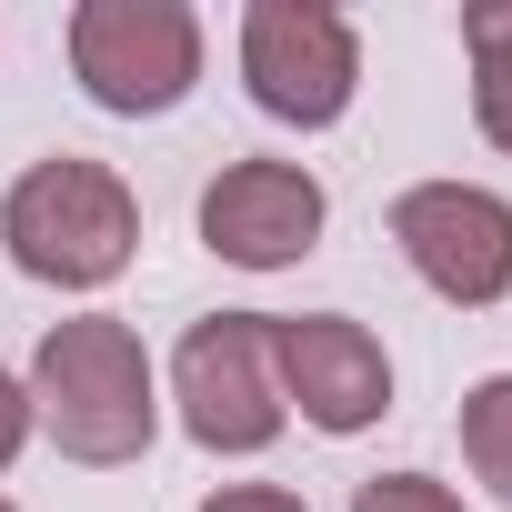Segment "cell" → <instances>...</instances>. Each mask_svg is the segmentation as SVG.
I'll list each match as a JSON object with an SVG mask.
<instances>
[{"mask_svg": "<svg viewBox=\"0 0 512 512\" xmlns=\"http://www.w3.org/2000/svg\"><path fill=\"white\" fill-rule=\"evenodd\" d=\"M31 422L71 452V462H141L151 432H161V402H151V352L131 322L111 312H71L41 332L31 352Z\"/></svg>", "mask_w": 512, "mask_h": 512, "instance_id": "1", "label": "cell"}, {"mask_svg": "<svg viewBox=\"0 0 512 512\" xmlns=\"http://www.w3.org/2000/svg\"><path fill=\"white\" fill-rule=\"evenodd\" d=\"M0 241H11V262L51 292H101L131 272L141 251V201L111 161H81V151H51L11 181L0 201Z\"/></svg>", "mask_w": 512, "mask_h": 512, "instance_id": "2", "label": "cell"}, {"mask_svg": "<svg viewBox=\"0 0 512 512\" xmlns=\"http://www.w3.org/2000/svg\"><path fill=\"white\" fill-rule=\"evenodd\" d=\"M241 81L272 121L332 131L362 91V31L332 0H251L241 11Z\"/></svg>", "mask_w": 512, "mask_h": 512, "instance_id": "3", "label": "cell"}, {"mask_svg": "<svg viewBox=\"0 0 512 512\" xmlns=\"http://www.w3.org/2000/svg\"><path fill=\"white\" fill-rule=\"evenodd\" d=\"M171 392L201 452H272L282 442V382H272V312H211L171 352Z\"/></svg>", "mask_w": 512, "mask_h": 512, "instance_id": "4", "label": "cell"}, {"mask_svg": "<svg viewBox=\"0 0 512 512\" xmlns=\"http://www.w3.org/2000/svg\"><path fill=\"white\" fill-rule=\"evenodd\" d=\"M71 71L121 121L171 111L201 81V21L181 11V0H81L71 11Z\"/></svg>", "mask_w": 512, "mask_h": 512, "instance_id": "5", "label": "cell"}, {"mask_svg": "<svg viewBox=\"0 0 512 512\" xmlns=\"http://www.w3.org/2000/svg\"><path fill=\"white\" fill-rule=\"evenodd\" d=\"M392 241H402V262L442 302H462V312L512 292V201L482 191V181H412L392 201Z\"/></svg>", "mask_w": 512, "mask_h": 512, "instance_id": "6", "label": "cell"}, {"mask_svg": "<svg viewBox=\"0 0 512 512\" xmlns=\"http://www.w3.org/2000/svg\"><path fill=\"white\" fill-rule=\"evenodd\" d=\"M272 382H282V412H302L312 432H362L392 412V362L352 312L272 322Z\"/></svg>", "mask_w": 512, "mask_h": 512, "instance_id": "7", "label": "cell"}, {"mask_svg": "<svg viewBox=\"0 0 512 512\" xmlns=\"http://www.w3.org/2000/svg\"><path fill=\"white\" fill-rule=\"evenodd\" d=\"M322 181L302 161H231L211 191H201V241L241 272H282L322 241Z\"/></svg>", "mask_w": 512, "mask_h": 512, "instance_id": "8", "label": "cell"}, {"mask_svg": "<svg viewBox=\"0 0 512 512\" xmlns=\"http://www.w3.org/2000/svg\"><path fill=\"white\" fill-rule=\"evenodd\" d=\"M462 51H472V121L512 161V0H472L462 11Z\"/></svg>", "mask_w": 512, "mask_h": 512, "instance_id": "9", "label": "cell"}, {"mask_svg": "<svg viewBox=\"0 0 512 512\" xmlns=\"http://www.w3.org/2000/svg\"><path fill=\"white\" fill-rule=\"evenodd\" d=\"M462 462L512 502V372H492V382L462 392Z\"/></svg>", "mask_w": 512, "mask_h": 512, "instance_id": "10", "label": "cell"}, {"mask_svg": "<svg viewBox=\"0 0 512 512\" xmlns=\"http://www.w3.org/2000/svg\"><path fill=\"white\" fill-rule=\"evenodd\" d=\"M352 512H462V492L432 472H372V482H352Z\"/></svg>", "mask_w": 512, "mask_h": 512, "instance_id": "11", "label": "cell"}, {"mask_svg": "<svg viewBox=\"0 0 512 512\" xmlns=\"http://www.w3.org/2000/svg\"><path fill=\"white\" fill-rule=\"evenodd\" d=\"M201 512H302V492H282V482H221Z\"/></svg>", "mask_w": 512, "mask_h": 512, "instance_id": "12", "label": "cell"}, {"mask_svg": "<svg viewBox=\"0 0 512 512\" xmlns=\"http://www.w3.org/2000/svg\"><path fill=\"white\" fill-rule=\"evenodd\" d=\"M21 442H31V382H11V372H0V472L21 462Z\"/></svg>", "mask_w": 512, "mask_h": 512, "instance_id": "13", "label": "cell"}, {"mask_svg": "<svg viewBox=\"0 0 512 512\" xmlns=\"http://www.w3.org/2000/svg\"><path fill=\"white\" fill-rule=\"evenodd\" d=\"M0 512H11V502H0Z\"/></svg>", "mask_w": 512, "mask_h": 512, "instance_id": "14", "label": "cell"}]
</instances>
